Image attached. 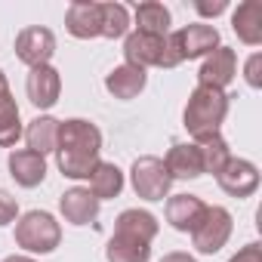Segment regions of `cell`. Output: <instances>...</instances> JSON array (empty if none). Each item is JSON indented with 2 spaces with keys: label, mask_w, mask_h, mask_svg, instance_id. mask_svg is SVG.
I'll return each mask as SVG.
<instances>
[{
  "label": "cell",
  "mask_w": 262,
  "mask_h": 262,
  "mask_svg": "<svg viewBox=\"0 0 262 262\" xmlns=\"http://www.w3.org/2000/svg\"><path fill=\"white\" fill-rule=\"evenodd\" d=\"M105 259L108 262H148L151 259V244L111 234L108 244H105Z\"/></svg>",
  "instance_id": "cell-25"
},
{
  "label": "cell",
  "mask_w": 262,
  "mask_h": 262,
  "mask_svg": "<svg viewBox=\"0 0 262 262\" xmlns=\"http://www.w3.org/2000/svg\"><path fill=\"white\" fill-rule=\"evenodd\" d=\"M90 185H86V191L102 204V201H111V198H117L120 191H123V185H126V179H123V170L117 167V164H111V161H99L96 164V170H93V176L86 179Z\"/></svg>",
  "instance_id": "cell-22"
},
{
  "label": "cell",
  "mask_w": 262,
  "mask_h": 262,
  "mask_svg": "<svg viewBox=\"0 0 262 262\" xmlns=\"http://www.w3.org/2000/svg\"><path fill=\"white\" fill-rule=\"evenodd\" d=\"M237 77V53L231 47H216L198 68V83L201 86H216L225 90Z\"/></svg>",
  "instance_id": "cell-11"
},
{
  "label": "cell",
  "mask_w": 262,
  "mask_h": 262,
  "mask_svg": "<svg viewBox=\"0 0 262 262\" xmlns=\"http://www.w3.org/2000/svg\"><path fill=\"white\" fill-rule=\"evenodd\" d=\"M216 182L228 198H250L259 188V167L247 158H231L216 176Z\"/></svg>",
  "instance_id": "cell-10"
},
{
  "label": "cell",
  "mask_w": 262,
  "mask_h": 262,
  "mask_svg": "<svg viewBox=\"0 0 262 262\" xmlns=\"http://www.w3.org/2000/svg\"><path fill=\"white\" fill-rule=\"evenodd\" d=\"M4 262H37L34 256H28V253H13V256H7Z\"/></svg>",
  "instance_id": "cell-33"
},
{
  "label": "cell",
  "mask_w": 262,
  "mask_h": 262,
  "mask_svg": "<svg viewBox=\"0 0 262 262\" xmlns=\"http://www.w3.org/2000/svg\"><path fill=\"white\" fill-rule=\"evenodd\" d=\"M244 80H247L253 90L262 86V53H253V56L244 62Z\"/></svg>",
  "instance_id": "cell-29"
},
{
  "label": "cell",
  "mask_w": 262,
  "mask_h": 262,
  "mask_svg": "<svg viewBox=\"0 0 262 262\" xmlns=\"http://www.w3.org/2000/svg\"><path fill=\"white\" fill-rule=\"evenodd\" d=\"M0 77H4V71H0Z\"/></svg>",
  "instance_id": "cell-34"
},
{
  "label": "cell",
  "mask_w": 262,
  "mask_h": 262,
  "mask_svg": "<svg viewBox=\"0 0 262 262\" xmlns=\"http://www.w3.org/2000/svg\"><path fill=\"white\" fill-rule=\"evenodd\" d=\"M161 262H198V259L191 253H185V250H173V253H164Z\"/></svg>",
  "instance_id": "cell-32"
},
{
  "label": "cell",
  "mask_w": 262,
  "mask_h": 262,
  "mask_svg": "<svg viewBox=\"0 0 262 262\" xmlns=\"http://www.w3.org/2000/svg\"><path fill=\"white\" fill-rule=\"evenodd\" d=\"M99 16H102V37L108 40H120L129 34V10L117 0H108V4H99Z\"/></svg>",
  "instance_id": "cell-26"
},
{
  "label": "cell",
  "mask_w": 262,
  "mask_h": 262,
  "mask_svg": "<svg viewBox=\"0 0 262 262\" xmlns=\"http://www.w3.org/2000/svg\"><path fill=\"white\" fill-rule=\"evenodd\" d=\"M158 231H161L158 216L148 213V210H139V207H129L114 219V234H120V237H133V241L151 244L158 237Z\"/></svg>",
  "instance_id": "cell-15"
},
{
  "label": "cell",
  "mask_w": 262,
  "mask_h": 262,
  "mask_svg": "<svg viewBox=\"0 0 262 262\" xmlns=\"http://www.w3.org/2000/svg\"><path fill=\"white\" fill-rule=\"evenodd\" d=\"M204 213H207V204L198 194H170L167 198V222H170V228H176L182 234H191L198 228V222L204 219Z\"/></svg>",
  "instance_id": "cell-14"
},
{
  "label": "cell",
  "mask_w": 262,
  "mask_h": 262,
  "mask_svg": "<svg viewBox=\"0 0 262 262\" xmlns=\"http://www.w3.org/2000/svg\"><path fill=\"white\" fill-rule=\"evenodd\" d=\"M7 167H10V176L16 179V185H22V188H37L47 179V158H40L28 148L10 151Z\"/></svg>",
  "instance_id": "cell-17"
},
{
  "label": "cell",
  "mask_w": 262,
  "mask_h": 262,
  "mask_svg": "<svg viewBox=\"0 0 262 262\" xmlns=\"http://www.w3.org/2000/svg\"><path fill=\"white\" fill-rule=\"evenodd\" d=\"M99 210H102V204H99L83 185H74V188H68V191L59 198V213H62V219H65L68 225H77V228L93 225V222L99 219Z\"/></svg>",
  "instance_id": "cell-12"
},
{
  "label": "cell",
  "mask_w": 262,
  "mask_h": 262,
  "mask_svg": "<svg viewBox=\"0 0 262 262\" xmlns=\"http://www.w3.org/2000/svg\"><path fill=\"white\" fill-rule=\"evenodd\" d=\"M194 10H198L201 16H207V19H216V16H222V13L228 10V4H225V0H216V4H204V0H198Z\"/></svg>",
  "instance_id": "cell-31"
},
{
  "label": "cell",
  "mask_w": 262,
  "mask_h": 262,
  "mask_svg": "<svg viewBox=\"0 0 262 262\" xmlns=\"http://www.w3.org/2000/svg\"><path fill=\"white\" fill-rule=\"evenodd\" d=\"M228 262H262V244H256V241L253 244H244Z\"/></svg>",
  "instance_id": "cell-30"
},
{
  "label": "cell",
  "mask_w": 262,
  "mask_h": 262,
  "mask_svg": "<svg viewBox=\"0 0 262 262\" xmlns=\"http://www.w3.org/2000/svg\"><path fill=\"white\" fill-rule=\"evenodd\" d=\"M194 145H198V155H201L204 173H210V176H219V173H222V167H225V164L234 158L222 133H210V136H201V139H194Z\"/></svg>",
  "instance_id": "cell-24"
},
{
  "label": "cell",
  "mask_w": 262,
  "mask_h": 262,
  "mask_svg": "<svg viewBox=\"0 0 262 262\" xmlns=\"http://www.w3.org/2000/svg\"><path fill=\"white\" fill-rule=\"evenodd\" d=\"M164 161V167H167V173H170V179L176 182V179H198V176H204V164H201V155H198V145L194 142H176L170 151H167V158H161Z\"/></svg>",
  "instance_id": "cell-21"
},
{
  "label": "cell",
  "mask_w": 262,
  "mask_h": 262,
  "mask_svg": "<svg viewBox=\"0 0 262 262\" xmlns=\"http://www.w3.org/2000/svg\"><path fill=\"white\" fill-rule=\"evenodd\" d=\"M99 161H102V158H93V155H68V151H56L59 173H62L65 179H74V182L90 179Z\"/></svg>",
  "instance_id": "cell-27"
},
{
  "label": "cell",
  "mask_w": 262,
  "mask_h": 262,
  "mask_svg": "<svg viewBox=\"0 0 262 262\" xmlns=\"http://www.w3.org/2000/svg\"><path fill=\"white\" fill-rule=\"evenodd\" d=\"M28 151L47 158V155H56L59 148V120L53 114H37L28 126H25V133H22Z\"/></svg>",
  "instance_id": "cell-19"
},
{
  "label": "cell",
  "mask_w": 262,
  "mask_h": 262,
  "mask_svg": "<svg viewBox=\"0 0 262 262\" xmlns=\"http://www.w3.org/2000/svg\"><path fill=\"white\" fill-rule=\"evenodd\" d=\"M25 126H22V111L10 93V80L7 74L0 77V148H16V142L22 139Z\"/></svg>",
  "instance_id": "cell-16"
},
{
  "label": "cell",
  "mask_w": 262,
  "mask_h": 262,
  "mask_svg": "<svg viewBox=\"0 0 262 262\" xmlns=\"http://www.w3.org/2000/svg\"><path fill=\"white\" fill-rule=\"evenodd\" d=\"M56 56V34L43 25H28L16 34V59L28 68L50 65Z\"/></svg>",
  "instance_id": "cell-7"
},
{
  "label": "cell",
  "mask_w": 262,
  "mask_h": 262,
  "mask_svg": "<svg viewBox=\"0 0 262 262\" xmlns=\"http://www.w3.org/2000/svg\"><path fill=\"white\" fill-rule=\"evenodd\" d=\"M123 62L126 65H136L142 71L182 65V59H179L170 34L167 37H151V34H142V31H129L123 37Z\"/></svg>",
  "instance_id": "cell-3"
},
{
  "label": "cell",
  "mask_w": 262,
  "mask_h": 262,
  "mask_svg": "<svg viewBox=\"0 0 262 262\" xmlns=\"http://www.w3.org/2000/svg\"><path fill=\"white\" fill-rule=\"evenodd\" d=\"M170 10L164 4H158V0H145V4L136 7L133 13V31H142V34H151V37H167L170 34Z\"/></svg>",
  "instance_id": "cell-23"
},
{
  "label": "cell",
  "mask_w": 262,
  "mask_h": 262,
  "mask_svg": "<svg viewBox=\"0 0 262 262\" xmlns=\"http://www.w3.org/2000/svg\"><path fill=\"white\" fill-rule=\"evenodd\" d=\"M129 185H133L136 198L155 204V201H164L170 198V188H173V179L164 167L161 158L155 155H142L133 161V167H129Z\"/></svg>",
  "instance_id": "cell-4"
},
{
  "label": "cell",
  "mask_w": 262,
  "mask_h": 262,
  "mask_svg": "<svg viewBox=\"0 0 262 262\" xmlns=\"http://www.w3.org/2000/svg\"><path fill=\"white\" fill-rule=\"evenodd\" d=\"M228 117V93L225 90H216V86H194L188 102H185V111H182V126L188 129L191 139H201V136H210V133H219L222 123Z\"/></svg>",
  "instance_id": "cell-1"
},
{
  "label": "cell",
  "mask_w": 262,
  "mask_h": 262,
  "mask_svg": "<svg viewBox=\"0 0 262 262\" xmlns=\"http://www.w3.org/2000/svg\"><path fill=\"white\" fill-rule=\"evenodd\" d=\"M25 93H28V102H31L37 111H50V108L59 102V96H62V74H59L53 65L28 68Z\"/></svg>",
  "instance_id": "cell-9"
},
{
  "label": "cell",
  "mask_w": 262,
  "mask_h": 262,
  "mask_svg": "<svg viewBox=\"0 0 262 262\" xmlns=\"http://www.w3.org/2000/svg\"><path fill=\"white\" fill-rule=\"evenodd\" d=\"M145 83H148V74L142 71V68H136V65H117V68H111L108 74H105V90L114 96V99H120V102H129V99H136L142 90H145Z\"/></svg>",
  "instance_id": "cell-18"
},
{
  "label": "cell",
  "mask_w": 262,
  "mask_h": 262,
  "mask_svg": "<svg viewBox=\"0 0 262 262\" xmlns=\"http://www.w3.org/2000/svg\"><path fill=\"white\" fill-rule=\"evenodd\" d=\"M231 31L241 43L259 47L262 43V0H244L231 13Z\"/></svg>",
  "instance_id": "cell-20"
},
{
  "label": "cell",
  "mask_w": 262,
  "mask_h": 262,
  "mask_svg": "<svg viewBox=\"0 0 262 262\" xmlns=\"http://www.w3.org/2000/svg\"><path fill=\"white\" fill-rule=\"evenodd\" d=\"M231 231H234V219H231V213H228L225 207H210V204H207L204 219H201L198 228L191 231V244H194L198 253L213 256V253H219V250L228 244Z\"/></svg>",
  "instance_id": "cell-5"
},
{
  "label": "cell",
  "mask_w": 262,
  "mask_h": 262,
  "mask_svg": "<svg viewBox=\"0 0 262 262\" xmlns=\"http://www.w3.org/2000/svg\"><path fill=\"white\" fill-rule=\"evenodd\" d=\"M56 151L99 158V151H102V129L93 120H86V117L59 120V148Z\"/></svg>",
  "instance_id": "cell-6"
},
{
  "label": "cell",
  "mask_w": 262,
  "mask_h": 262,
  "mask_svg": "<svg viewBox=\"0 0 262 262\" xmlns=\"http://www.w3.org/2000/svg\"><path fill=\"white\" fill-rule=\"evenodd\" d=\"M16 219H19V201L7 188H0V228L16 222Z\"/></svg>",
  "instance_id": "cell-28"
},
{
  "label": "cell",
  "mask_w": 262,
  "mask_h": 262,
  "mask_svg": "<svg viewBox=\"0 0 262 262\" xmlns=\"http://www.w3.org/2000/svg\"><path fill=\"white\" fill-rule=\"evenodd\" d=\"M16 247L28 256H47L62 244V225L47 210H28L16 219Z\"/></svg>",
  "instance_id": "cell-2"
},
{
  "label": "cell",
  "mask_w": 262,
  "mask_h": 262,
  "mask_svg": "<svg viewBox=\"0 0 262 262\" xmlns=\"http://www.w3.org/2000/svg\"><path fill=\"white\" fill-rule=\"evenodd\" d=\"M170 37H173V47H176L182 62L207 59L216 47H222L219 43V31L213 25H207V22H191V25H185L179 31H170Z\"/></svg>",
  "instance_id": "cell-8"
},
{
  "label": "cell",
  "mask_w": 262,
  "mask_h": 262,
  "mask_svg": "<svg viewBox=\"0 0 262 262\" xmlns=\"http://www.w3.org/2000/svg\"><path fill=\"white\" fill-rule=\"evenodd\" d=\"M65 28H68V34L77 37V40L102 37L99 4H96V0H74V4L65 10Z\"/></svg>",
  "instance_id": "cell-13"
}]
</instances>
